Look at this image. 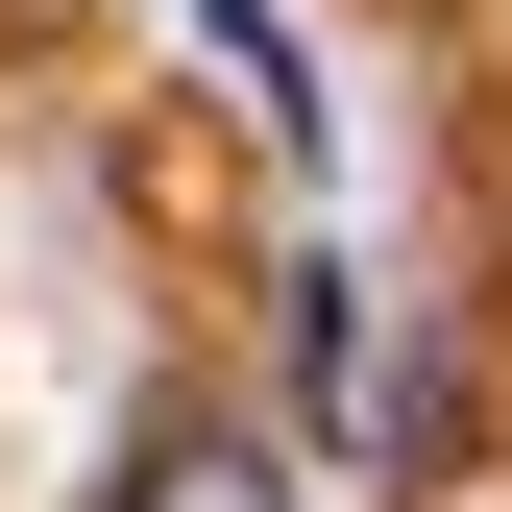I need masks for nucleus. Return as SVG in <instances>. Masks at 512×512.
<instances>
[{"label": "nucleus", "mask_w": 512, "mask_h": 512, "mask_svg": "<svg viewBox=\"0 0 512 512\" xmlns=\"http://www.w3.org/2000/svg\"><path fill=\"white\" fill-rule=\"evenodd\" d=\"M147 25H196V49H220V98H244V122H269V147H293V171H317V147H342V98H317V49L269 25V0H147Z\"/></svg>", "instance_id": "f257e3e1"}, {"label": "nucleus", "mask_w": 512, "mask_h": 512, "mask_svg": "<svg viewBox=\"0 0 512 512\" xmlns=\"http://www.w3.org/2000/svg\"><path fill=\"white\" fill-rule=\"evenodd\" d=\"M98 512H293V464H269L244 415H147V439H122V488H98Z\"/></svg>", "instance_id": "f03ea898"}]
</instances>
